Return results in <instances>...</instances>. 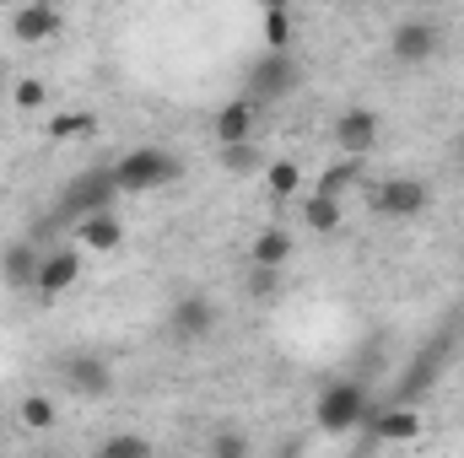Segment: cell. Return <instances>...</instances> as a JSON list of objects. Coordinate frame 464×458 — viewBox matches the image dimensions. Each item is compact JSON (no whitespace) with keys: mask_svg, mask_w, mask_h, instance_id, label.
<instances>
[{"mask_svg":"<svg viewBox=\"0 0 464 458\" xmlns=\"http://www.w3.org/2000/svg\"><path fill=\"white\" fill-rule=\"evenodd\" d=\"M60 27H65V16H60L54 5H38V0H33V5H16V11H11V38H16V43H44V38H54Z\"/></svg>","mask_w":464,"mask_h":458,"instance_id":"11","label":"cell"},{"mask_svg":"<svg viewBox=\"0 0 464 458\" xmlns=\"http://www.w3.org/2000/svg\"><path fill=\"white\" fill-rule=\"evenodd\" d=\"M217 162H222V173H227V178H254V173H265V167H270L259 140H243V146H217Z\"/></svg>","mask_w":464,"mask_h":458,"instance_id":"17","label":"cell"},{"mask_svg":"<svg viewBox=\"0 0 464 458\" xmlns=\"http://www.w3.org/2000/svg\"><path fill=\"white\" fill-rule=\"evenodd\" d=\"M335 140H341V151H346V157L367 162V151L378 146V114H372V109H362V103H351L346 114L335 119Z\"/></svg>","mask_w":464,"mask_h":458,"instance_id":"10","label":"cell"},{"mask_svg":"<svg viewBox=\"0 0 464 458\" xmlns=\"http://www.w3.org/2000/svg\"><path fill=\"white\" fill-rule=\"evenodd\" d=\"M362 415H367V388L362 383H330L324 394H319V405H314V421H319V432H351V426H362Z\"/></svg>","mask_w":464,"mask_h":458,"instance_id":"3","label":"cell"},{"mask_svg":"<svg viewBox=\"0 0 464 458\" xmlns=\"http://www.w3.org/2000/svg\"><path fill=\"white\" fill-rule=\"evenodd\" d=\"M297 81H303V71H297V60H292V49H265L254 65H248V76H243V98L254 103V109H265V103H281V98H292L297 92Z\"/></svg>","mask_w":464,"mask_h":458,"instance_id":"2","label":"cell"},{"mask_svg":"<svg viewBox=\"0 0 464 458\" xmlns=\"http://www.w3.org/2000/svg\"><path fill=\"white\" fill-rule=\"evenodd\" d=\"M119 243H124V222H119L114 211L76 222V248H87V253H114Z\"/></svg>","mask_w":464,"mask_h":458,"instance_id":"13","label":"cell"},{"mask_svg":"<svg viewBox=\"0 0 464 458\" xmlns=\"http://www.w3.org/2000/svg\"><path fill=\"white\" fill-rule=\"evenodd\" d=\"M109 173H114L119 195H146V189H168V184H179V178H184V162H179L168 146H135V151L119 157Z\"/></svg>","mask_w":464,"mask_h":458,"instance_id":"1","label":"cell"},{"mask_svg":"<svg viewBox=\"0 0 464 458\" xmlns=\"http://www.w3.org/2000/svg\"><path fill=\"white\" fill-rule=\"evenodd\" d=\"M44 103H49V87H44L38 76H22V81H16V109L33 114V109H44Z\"/></svg>","mask_w":464,"mask_h":458,"instance_id":"27","label":"cell"},{"mask_svg":"<svg viewBox=\"0 0 464 458\" xmlns=\"http://www.w3.org/2000/svg\"><path fill=\"white\" fill-rule=\"evenodd\" d=\"M38 264H44V253H38L33 243H11V248L0 253V281H5L11 291H38Z\"/></svg>","mask_w":464,"mask_h":458,"instance_id":"12","label":"cell"},{"mask_svg":"<svg viewBox=\"0 0 464 458\" xmlns=\"http://www.w3.org/2000/svg\"><path fill=\"white\" fill-rule=\"evenodd\" d=\"M292 38V16L286 11H265V49H286Z\"/></svg>","mask_w":464,"mask_h":458,"instance_id":"26","label":"cell"},{"mask_svg":"<svg viewBox=\"0 0 464 458\" xmlns=\"http://www.w3.org/2000/svg\"><path fill=\"white\" fill-rule=\"evenodd\" d=\"M254 103L248 98H232L227 109L217 114V146H243V140H254Z\"/></svg>","mask_w":464,"mask_h":458,"instance_id":"14","label":"cell"},{"mask_svg":"<svg viewBox=\"0 0 464 458\" xmlns=\"http://www.w3.org/2000/svg\"><path fill=\"white\" fill-rule=\"evenodd\" d=\"M60 383L76 394V399H109L114 394V367L98 356V350H76L60 361Z\"/></svg>","mask_w":464,"mask_h":458,"instance_id":"6","label":"cell"},{"mask_svg":"<svg viewBox=\"0 0 464 458\" xmlns=\"http://www.w3.org/2000/svg\"><path fill=\"white\" fill-rule=\"evenodd\" d=\"M432 205V189L421 184V178H383L378 189H372V211L383 216V222H411V216H421Z\"/></svg>","mask_w":464,"mask_h":458,"instance_id":"5","label":"cell"},{"mask_svg":"<svg viewBox=\"0 0 464 458\" xmlns=\"http://www.w3.org/2000/svg\"><path fill=\"white\" fill-rule=\"evenodd\" d=\"M303 222H308L314 232H335V227H341V200L308 195V200H303Z\"/></svg>","mask_w":464,"mask_h":458,"instance_id":"21","label":"cell"},{"mask_svg":"<svg viewBox=\"0 0 464 458\" xmlns=\"http://www.w3.org/2000/svg\"><path fill=\"white\" fill-rule=\"evenodd\" d=\"M459 157H464V135H459Z\"/></svg>","mask_w":464,"mask_h":458,"instance_id":"28","label":"cell"},{"mask_svg":"<svg viewBox=\"0 0 464 458\" xmlns=\"http://www.w3.org/2000/svg\"><path fill=\"white\" fill-rule=\"evenodd\" d=\"M76 281H82V248H54V253H44V264H38V297H44V302L65 297Z\"/></svg>","mask_w":464,"mask_h":458,"instance_id":"9","label":"cell"},{"mask_svg":"<svg viewBox=\"0 0 464 458\" xmlns=\"http://www.w3.org/2000/svg\"><path fill=\"white\" fill-rule=\"evenodd\" d=\"M254 453V437L243 426H217L211 432V458H248Z\"/></svg>","mask_w":464,"mask_h":458,"instance_id":"19","label":"cell"},{"mask_svg":"<svg viewBox=\"0 0 464 458\" xmlns=\"http://www.w3.org/2000/svg\"><path fill=\"white\" fill-rule=\"evenodd\" d=\"M114 173L109 167H98V173H87V178H76L71 189H65V200H60V222H87V216H103V211H114Z\"/></svg>","mask_w":464,"mask_h":458,"instance_id":"4","label":"cell"},{"mask_svg":"<svg viewBox=\"0 0 464 458\" xmlns=\"http://www.w3.org/2000/svg\"><path fill=\"white\" fill-rule=\"evenodd\" d=\"M168 329H173L184 345H200L211 329H217V302H211V297H200V291L179 297V302L168 308Z\"/></svg>","mask_w":464,"mask_h":458,"instance_id":"8","label":"cell"},{"mask_svg":"<svg viewBox=\"0 0 464 458\" xmlns=\"http://www.w3.org/2000/svg\"><path fill=\"white\" fill-rule=\"evenodd\" d=\"M248 297L254 302H276L281 297V270H248Z\"/></svg>","mask_w":464,"mask_h":458,"instance_id":"25","label":"cell"},{"mask_svg":"<svg viewBox=\"0 0 464 458\" xmlns=\"http://www.w3.org/2000/svg\"><path fill=\"white\" fill-rule=\"evenodd\" d=\"M367 426H372V437H378V443H411V437L421 432V415H416L411 405H389V410H383V415H372Z\"/></svg>","mask_w":464,"mask_h":458,"instance_id":"15","label":"cell"},{"mask_svg":"<svg viewBox=\"0 0 464 458\" xmlns=\"http://www.w3.org/2000/svg\"><path fill=\"white\" fill-rule=\"evenodd\" d=\"M265 184H270V195H276V200H286V195H297V184H303V167L281 157V162H270V167H265Z\"/></svg>","mask_w":464,"mask_h":458,"instance_id":"22","label":"cell"},{"mask_svg":"<svg viewBox=\"0 0 464 458\" xmlns=\"http://www.w3.org/2000/svg\"><path fill=\"white\" fill-rule=\"evenodd\" d=\"M292 259V232L286 227H265L254 237V248H248V264L254 270H281Z\"/></svg>","mask_w":464,"mask_h":458,"instance_id":"16","label":"cell"},{"mask_svg":"<svg viewBox=\"0 0 464 458\" xmlns=\"http://www.w3.org/2000/svg\"><path fill=\"white\" fill-rule=\"evenodd\" d=\"M438 43H443V27H438L432 16H405V22L389 33V54H394L400 65H421V60H432Z\"/></svg>","mask_w":464,"mask_h":458,"instance_id":"7","label":"cell"},{"mask_svg":"<svg viewBox=\"0 0 464 458\" xmlns=\"http://www.w3.org/2000/svg\"><path fill=\"white\" fill-rule=\"evenodd\" d=\"M98 458H151V443L140 432H114L98 443Z\"/></svg>","mask_w":464,"mask_h":458,"instance_id":"20","label":"cell"},{"mask_svg":"<svg viewBox=\"0 0 464 458\" xmlns=\"http://www.w3.org/2000/svg\"><path fill=\"white\" fill-rule=\"evenodd\" d=\"M16 415H22V421H27V426H33V432H49V426H54V405H49V399H44V394H27V399H22V410H16Z\"/></svg>","mask_w":464,"mask_h":458,"instance_id":"24","label":"cell"},{"mask_svg":"<svg viewBox=\"0 0 464 458\" xmlns=\"http://www.w3.org/2000/svg\"><path fill=\"white\" fill-rule=\"evenodd\" d=\"M92 129H98V114H60L49 124L54 140H82V135H92Z\"/></svg>","mask_w":464,"mask_h":458,"instance_id":"23","label":"cell"},{"mask_svg":"<svg viewBox=\"0 0 464 458\" xmlns=\"http://www.w3.org/2000/svg\"><path fill=\"white\" fill-rule=\"evenodd\" d=\"M362 173H367V167H362L356 157H346V162H335V167L319 178V189H314V195H324V200H341L351 184H362Z\"/></svg>","mask_w":464,"mask_h":458,"instance_id":"18","label":"cell"}]
</instances>
